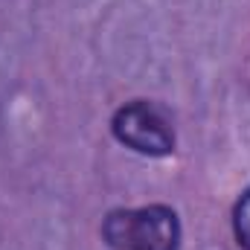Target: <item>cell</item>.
<instances>
[{"label": "cell", "mask_w": 250, "mask_h": 250, "mask_svg": "<svg viewBox=\"0 0 250 250\" xmlns=\"http://www.w3.org/2000/svg\"><path fill=\"white\" fill-rule=\"evenodd\" d=\"M233 233H236V242L245 250H250V189L239 198L233 209Z\"/></svg>", "instance_id": "obj_3"}, {"label": "cell", "mask_w": 250, "mask_h": 250, "mask_svg": "<svg viewBox=\"0 0 250 250\" xmlns=\"http://www.w3.org/2000/svg\"><path fill=\"white\" fill-rule=\"evenodd\" d=\"M111 131L123 146L140 151V154L163 157V154L175 151L172 123L163 117L160 108H154L151 102H143V99L123 105L111 120Z\"/></svg>", "instance_id": "obj_2"}, {"label": "cell", "mask_w": 250, "mask_h": 250, "mask_svg": "<svg viewBox=\"0 0 250 250\" xmlns=\"http://www.w3.org/2000/svg\"><path fill=\"white\" fill-rule=\"evenodd\" d=\"M102 236L114 250H178L181 224L169 207L114 209L102 221Z\"/></svg>", "instance_id": "obj_1"}]
</instances>
